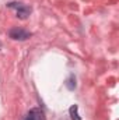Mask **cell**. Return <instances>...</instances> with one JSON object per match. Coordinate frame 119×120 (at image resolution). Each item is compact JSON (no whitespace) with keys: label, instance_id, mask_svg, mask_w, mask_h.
Returning <instances> with one entry per match:
<instances>
[{"label":"cell","instance_id":"cell-1","mask_svg":"<svg viewBox=\"0 0 119 120\" xmlns=\"http://www.w3.org/2000/svg\"><path fill=\"white\" fill-rule=\"evenodd\" d=\"M10 8H14L17 11V17L21 18V20H25L28 15L31 14V7H28L27 4H23V3H17V1H11L7 4Z\"/></svg>","mask_w":119,"mask_h":120},{"label":"cell","instance_id":"cell-2","mask_svg":"<svg viewBox=\"0 0 119 120\" xmlns=\"http://www.w3.org/2000/svg\"><path fill=\"white\" fill-rule=\"evenodd\" d=\"M8 36L14 41H27L31 38V32L23 30V28H18V27H14L8 31Z\"/></svg>","mask_w":119,"mask_h":120},{"label":"cell","instance_id":"cell-3","mask_svg":"<svg viewBox=\"0 0 119 120\" xmlns=\"http://www.w3.org/2000/svg\"><path fill=\"white\" fill-rule=\"evenodd\" d=\"M25 120H46V116H45V112L41 108H32L27 113Z\"/></svg>","mask_w":119,"mask_h":120},{"label":"cell","instance_id":"cell-4","mask_svg":"<svg viewBox=\"0 0 119 120\" xmlns=\"http://www.w3.org/2000/svg\"><path fill=\"white\" fill-rule=\"evenodd\" d=\"M69 113H70L71 120H81V117L79 116V106L77 105H71L69 109Z\"/></svg>","mask_w":119,"mask_h":120},{"label":"cell","instance_id":"cell-5","mask_svg":"<svg viewBox=\"0 0 119 120\" xmlns=\"http://www.w3.org/2000/svg\"><path fill=\"white\" fill-rule=\"evenodd\" d=\"M66 87L70 91H73L76 88V78H74V75H70V77L66 80Z\"/></svg>","mask_w":119,"mask_h":120},{"label":"cell","instance_id":"cell-6","mask_svg":"<svg viewBox=\"0 0 119 120\" xmlns=\"http://www.w3.org/2000/svg\"><path fill=\"white\" fill-rule=\"evenodd\" d=\"M0 49H1V42H0Z\"/></svg>","mask_w":119,"mask_h":120}]
</instances>
